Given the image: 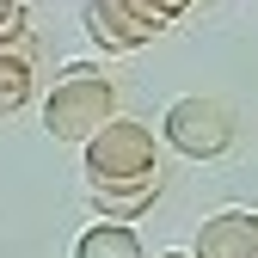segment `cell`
<instances>
[{
  "label": "cell",
  "instance_id": "1",
  "mask_svg": "<svg viewBox=\"0 0 258 258\" xmlns=\"http://www.w3.org/2000/svg\"><path fill=\"white\" fill-rule=\"evenodd\" d=\"M111 117H117V86L92 68V61H74V68L49 86V99H43V129L55 142H86L92 129H105Z\"/></svg>",
  "mask_w": 258,
  "mask_h": 258
},
{
  "label": "cell",
  "instance_id": "2",
  "mask_svg": "<svg viewBox=\"0 0 258 258\" xmlns=\"http://www.w3.org/2000/svg\"><path fill=\"white\" fill-rule=\"evenodd\" d=\"M86 148V184H129V178H154L160 142L154 129L136 117H111L105 129H92L80 142Z\"/></svg>",
  "mask_w": 258,
  "mask_h": 258
},
{
  "label": "cell",
  "instance_id": "3",
  "mask_svg": "<svg viewBox=\"0 0 258 258\" xmlns=\"http://www.w3.org/2000/svg\"><path fill=\"white\" fill-rule=\"evenodd\" d=\"M160 129H166V142L184 154V160H221L234 148V105L228 99H209V92H184V99L166 105V117H160Z\"/></svg>",
  "mask_w": 258,
  "mask_h": 258
},
{
  "label": "cell",
  "instance_id": "4",
  "mask_svg": "<svg viewBox=\"0 0 258 258\" xmlns=\"http://www.w3.org/2000/svg\"><path fill=\"white\" fill-rule=\"evenodd\" d=\"M80 19H86V37L99 43V49H111V55L142 49V43H154L160 31H166L148 7H136V0H86Z\"/></svg>",
  "mask_w": 258,
  "mask_h": 258
},
{
  "label": "cell",
  "instance_id": "5",
  "mask_svg": "<svg viewBox=\"0 0 258 258\" xmlns=\"http://www.w3.org/2000/svg\"><path fill=\"white\" fill-rule=\"evenodd\" d=\"M190 258H258V215L252 209L209 215L197 228V240H190Z\"/></svg>",
  "mask_w": 258,
  "mask_h": 258
},
{
  "label": "cell",
  "instance_id": "6",
  "mask_svg": "<svg viewBox=\"0 0 258 258\" xmlns=\"http://www.w3.org/2000/svg\"><path fill=\"white\" fill-rule=\"evenodd\" d=\"M92 209H99L105 221H129V215H148L154 197H160V172L154 178H129V184H86Z\"/></svg>",
  "mask_w": 258,
  "mask_h": 258
},
{
  "label": "cell",
  "instance_id": "7",
  "mask_svg": "<svg viewBox=\"0 0 258 258\" xmlns=\"http://www.w3.org/2000/svg\"><path fill=\"white\" fill-rule=\"evenodd\" d=\"M74 258H148V252H142V234L129 221H92L74 240Z\"/></svg>",
  "mask_w": 258,
  "mask_h": 258
},
{
  "label": "cell",
  "instance_id": "8",
  "mask_svg": "<svg viewBox=\"0 0 258 258\" xmlns=\"http://www.w3.org/2000/svg\"><path fill=\"white\" fill-rule=\"evenodd\" d=\"M31 86H37L31 55H25V49H0V117H13V111L31 99Z\"/></svg>",
  "mask_w": 258,
  "mask_h": 258
},
{
  "label": "cell",
  "instance_id": "9",
  "mask_svg": "<svg viewBox=\"0 0 258 258\" xmlns=\"http://www.w3.org/2000/svg\"><path fill=\"white\" fill-rule=\"evenodd\" d=\"M19 31H25V7L0 0V49H19Z\"/></svg>",
  "mask_w": 258,
  "mask_h": 258
},
{
  "label": "cell",
  "instance_id": "10",
  "mask_svg": "<svg viewBox=\"0 0 258 258\" xmlns=\"http://www.w3.org/2000/svg\"><path fill=\"white\" fill-rule=\"evenodd\" d=\"M136 7H148V13H154L160 25H172V19H178V13L190 7V0H136Z\"/></svg>",
  "mask_w": 258,
  "mask_h": 258
}]
</instances>
